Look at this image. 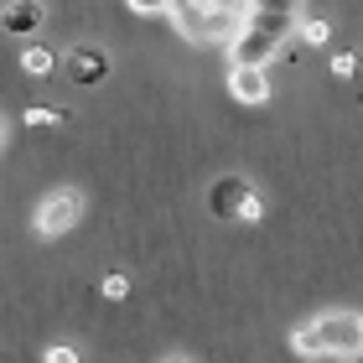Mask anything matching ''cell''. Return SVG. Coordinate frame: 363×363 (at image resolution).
Listing matches in <instances>:
<instances>
[{
  "label": "cell",
  "mask_w": 363,
  "mask_h": 363,
  "mask_svg": "<svg viewBox=\"0 0 363 363\" xmlns=\"http://www.w3.org/2000/svg\"><path fill=\"white\" fill-rule=\"evenodd\" d=\"M125 6L135 11V16H167V11L177 6V0H125Z\"/></svg>",
  "instance_id": "4fadbf2b"
},
{
  "label": "cell",
  "mask_w": 363,
  "mask_h": 363,
  "mask_svg": "<svg viewBox=\"0 0 363 363\" xmlns=\"http://www.w3.org/2000/svg\"><path fill=\"white\" fill-rule=\"evenodd\" d=\"M311 327H317V342H322L327 358H358L363 353V317L358 311H327Z\"/></svg>",
  "instance_id": "3957f363"
},
{
  "label": "cell",
  "mask_w": 363,
  "mask_h": 363,
  "mask_svg": "<svg viewBox=\"0 0 363 363\" xmlns=\"http://www.w3.org/2000/svg\"><path fill=\"white\" fill-rule=\"evenodd\" d=\"M291 353L296 358H327L322 342H317V327H296V333H291Z\"/></svg>",
  "instance_id": "9c48e42d"
},
{
  "label": "cell",
  "mask_w": 363,
  "mask_h": 363,
  "mask_svg": "<svg viewBox=\"0 0 363 363\" xmlns=\"http://www.w3.org/2000/svg\"><path fill=\"white\" fill-rule=\"evenodd\" d=\"M21 68H26L31 78H47V73L57 68V52H52V47H42V42H31L26 52H21Z\"/></svg>",
  "instance_id": "ba28073f"
},
{
  "label": "cell",
  "mask_w": 363,
  "mask_h": 363,
  "mask_svg": "<svg viewBox=\"0 0 363 363\" xmlns=\"http://www.w3.org/2000/svg\"><path fill=\"white\" fill-rule=\"evenodd\" d=\"M78 218H84V192H78V187H57V192H47L37 203L31 228H37L42 239H62V234L78 228Z\"/></svg>",
  "instance_id": "7a4b0ae2"
},
{
  "label": "cell",
  "mask_w": 363,
  "mask_h": 363,
  "mask_svg": "<svg viewBox=\"0 0 363 363\" xmlns=\"http://www.w3.org/2000/svg\"><path fill=\"white\" fill-rule=\"evenodd\" d=\"M203 6H213V11H239V0H203Z\"/></svg>",
  "instance_id": "2e32d148"
},
{
  "label": "cell",
  "mask_w": 363,
  "mask_h": 363,
  "mask_svg": "<svg viewBox=\"0 0 363 363\" xmlns=\"http://www.w3.org/2000/svg\"><path fill=\"white\" fill-rule=\"evenodd\" d=\"M42 363H84V358H78L73 342H52V348L42 353Z\"/></svg>",
  "instance_id": "7c38bea8"
},
{
  "label": "cell",
  "mask_w": 363,
  "mask_h": 363,
  "mask_svg": "<svg viewBox=\"0 0 363 363\" xmlns=\"http://www.w3.org/2000/svg\"><path fill=\"white\" fill-rule=\"evenodd\" d=\"M62 68H68V78L78 89H99L109 78V52H104V47H94V42H78V47L62 52Z\"/></svg>",
  "instance_id": "5b68a950"
},
{
  "label": "cell",
  "mask_w": 363,
  "mask_h": 363,
  "mask_svg": "<svg viewBox=\"0 0 363 363\" xmlns=\"http://www.w3.org/2000/svg\"><path fill=\"white\" fill-rule=\"evenodd\" d=\"M296 31H301V42H311V47H327V42H333V26H327L322 16H301V26H296Z\"/></svg>",
  "instance_id": "30bf717a"
},
{
  "label": "cell",
  "mask_w": 363,
  "mask_h": 363,
  "mask_svg": "<svg viewBox=\"0 0 363 363\" xmlns=\"http://www.w3.org/2000/svg\"><path fill=\"white\" fill-rule=\"evenodd\" d=\"M228 94L239 104H265L270 99V73L255 68V62H228Z\"/></svg>",
  "instance_id": "52a82bcc"
},
{
  "label": "cell",
  "mask_w": 363,
  "mask_h": 363,
  "mask_svg": "<svg viewBox=\"0 0 363 363\" xmlns=\"http://www.w3.org/2000/svg\"><path fill=\"white\" fill-rule=\"evenodd\" d=\"M301 6L306 0H250V6H244V26L270 31V37L286 42L291 31L301 26Z\"/></svg>",
  "instance_id": "277c9868"
},
{
  "label": "cell",
  "mask_w": 363,
  "mask_h": 363,
  "mask_svg": "<svg viewBox=\"0 0 363 363\" xmlns=\"http://www.w3.org/2000/svg\"><path fill=\"white\" fill-rule=\"evenodd\" d=\"M167 363H182V358H167Z\"/></svg>",
  "instance_id": "ac0fdd59"
},
{
  "label": "cell",
  "mask_w": 363,
  "mask_h": 363,
  "mask_svg": "<svg viewBox=\"0 0 363 363\" xmlns=\"http://www.w3.org/2000/svg\"><path fill=\"white\" fill-rule=\"evenodd\" d=\"M26 125H57L52 109H26Z\"/></svg>",
  "instance_id": "9a60e30c"
},
{
  "label": "cell",
  "mask_w": 363,
  "mask_h": 363,
  "mask_svg": "<svg viewBox=\"0 0 363 363\" xmlns=\"http://www.w3.org/2000/svg\"><path fill=\"white\" fill-rule=\"evenodd\" d=\"M42 26H47L42 0H6V6H0V31H6V37H37Z\"/></svg>",
  "instance_id": "8992f818"
},
{
  "label": "cell",
  "mask_w": 363,
  "mask_h": 363,
  "mask_svg": "<svg viewBox=\"0 0 363 363\" xmlns=\"http://www.w3.org/2000/svg\"><path fill=\"white\" fill-rule=\"evenodd\" d=\"M0 145H6V120H0Z\"/></svg>",
  "instance_id": "e0dca14e"
},
{
  "label": "cell",
  "mask_w": 363,
  "mask_h": 363,
  "mask_svg": "<svg viewBox=\"0 0 363 363\" xmlns=\"http://www.w3.org/2000/svg\"><path fill=\"white\" fill-rule=\"evenodd\" d=\"M353 73H358V57L353 52H337L333 57V78H353Z\"/></svg>",
  "instance_id": "5bb4252c"
},
{
  "label": "cell",
  "mask_w": 363,
  "mask_h": 363,
  "mask_svg": "<svg viewBox=\"0 0 363 363\" xmlns=\"http://www.w3.org/2000/svg\"><path fill=\"white\" fill-rule=\"evenodd\" d=\"M99 291H104L109 301H125V296H130V280H125L120 270H114V275H104V280H99Z\"/></svg>",
  "instance_id": "8fae6325"
},
{
  "label": "cell",
  "mask_w": 363,
  "mask_h": 363,
  "mask_svg": "<svg viewBox=\"0 0 363 363\" xmlns=\"http://www.w3.org/2000/svg\"><path fill=\"white\" fill-rule=\"evenodd\" d=\"M208 213H213V218H223V223H259V218H265V197L255 192L250 177L223 172L208 187Z\"/></svg>",
  "instance_id": "6da1fadb"
}]
</instances>
